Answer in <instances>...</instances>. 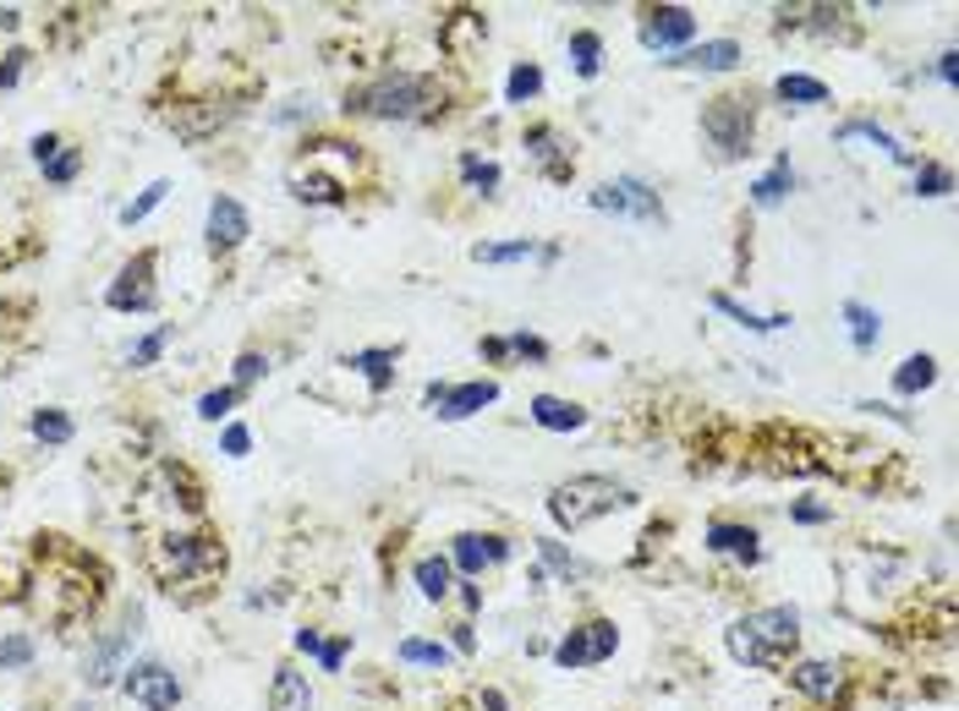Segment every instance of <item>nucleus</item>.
Returning <instances> with one entry per match:
<instances>
[{"mask_svg": "<svg viewBox=\"0 0 959 711\" xmlns=\"http://www.w3.org/2000/svg\"><path fill=\"white\" fill-rule=\"evenodd\" d=\"M796 640H800V613L796 607H763V613H746V618L729 624V635H724L729 657L746 662V668H774Z\"/></svg>", "mask_w": 959, "mask_h": 711, "instance_id": "1", "label": "nucleus"}, {"mask_svg": "<svg viewBox=\"0 0 959 711\" xmlns=\"http://www.w3.org/2000/svg\"><path fill=\"white\" fill-rule=\"evenodd\" d=\"M439 99V83L434 77H417V72H384L379 83H367L345 110L356 116H373V121H417L428 116Z\"/></svg>", "mask_w": 959, "mask_h": 711, "instance_id": "2", "label": "nucleus"}, {"mask_svg": "<svg viewBox=\"0 0 959 711\" xmlns=\"http://www.w3.org/2000/svg\"><path fill=\"white\" fill-rule=\"evenodd\" d=\"M620 504H631V487L615 482V476H571V482H560V487L548 493V515H554V526H565V531H582L587 520L615 515Z\"/></svg>", "mask_w": 959, "mask_h": 711, "instance_id": "3", "label": "nucleus"}, {"mask_svg": "<svg viewBox=\"0 0 959 711\" xmlns=\"http://www.w3.org/2000/svg\"><path fill=\"white\" fill-rule=\"evenodd\" d=\"M203 569H225V548H214V537H164L154 548V574L164 585L192 580Z\"/></svg>", "mask_w": 959, "mask_h": 711, "instance_id": "4", "label": "nucleus"}, {"mask_svg": "<svg viewBox=\"0 0 959 711\" xmlns=\"http://www.w3.org/2000/svg\"><path fill=\"white\" fill-rule=\"evenodd\" d=\"M702 132L718 142V153H746L752 148V99H735V94H724V99H713L707 105V116H702Z\"/></svg>", "mask_w": 959, "mask_h": 711, "instance_id": "5", "label": "nucleus"}, {"mask_svg": "<svg viewBox=\"0 0 959 711\" xmlns=\"http://www.w3.org/2000/svg\"><path fill=\"white\" fill-rule=\"evenodd\" d=\"M593 208H604V214H631V219H663L658 192H652L647 181H637V175H620V181L598 186V192H593Z\"/></svg>", "mask_w": 959, "mask_h": 711, "instance_id": "6", "label": "nucleus"}, {"mask_svg": "<svg viewBox=\"0 0 959 711\" xmlns=\"http://www.w3.org/2000/svg\"><path fill=\"white\" fill-rule=\"evenodd\" d=\"M620 646V635H615V624H582V629H571L560 646H554V662L560 668H587V662H604L609 651Z\"/></svg>", "mask_w": 959, "mask_h": 711, "instance_id": "7", "label": "nucleus"}, {"mask_svg": "<svg viewBox=\"0 0 959 711\" xmlns=\"http://www.w3.org/2000/svg\"><path fill=\"white\" fill-rule=\"evenodd\" d=\"M149 274H154V252H138V258L121 269V280L105 290V301H110L116 312H149V306H154V284H149Z\"/></svg>", "mask_w": 959, "mask_h": 711, "instance_id": "8", "label": "nucleus"}, {"mask_svg": "<svg viewBox=\"0 0 959 711\" xmlns=\"http://www.w3.org/2000/svg\"><path fill=\"white\" fill-rule=\"evenodd\" d=\"M127 696H132L143 711H175V701H181V685H175V674H170V668H160V662H143V668H132V674H127Z\"/></svg>", "mask_w": 959, "mask_h": 711, "instance_id": "9", "label": "nucleus"}, {"mask_svg": "<svg viewBox=\"0 0 959 711\" xmlns=\"http://www.w3.org/2000/svg\"><path fill=\"white\" fill-rule=\"evenodd\" d=\"M499 400V384H461V389H428V406H434V417H445V422H461V417H478L482 406H493Z\"/></svg>", "mask_w": 959, "mask_h": 711, "instance_id": "10", "label": "nucleus"}, {"mask_svg": "<svg viewBox=\"0 0 959 711\" xmlns=\"http://www.w3.org/2000/svg\"><path fill=\"white\" fill-rule=\"evenodd\" d=\"M691 33H696V17H691L685 6H658V11H647V22H641V44H652V50L685 44Z\"/></svg>", "mask_w": 959, "mask_h": 711, "instance_id": "11", "label": "nucleus"}, {"mask_svg": "<svg viewBox=\"0 0 959 711\" xmlns=\"http://www.w3.org/2000/svg\"><path fill=\"white\" fill-rule=\"evenodd\" d=\"M209 241L225 247V252L247 241V208H242L236 197H214V203H209Z\"/></svg>", "mask_w": 959, "mask_h": 711, "instance_id": "12", "label": "nucleus"}, {"mask_svg": "<svg viewBox=\"0 0 959 711\" xmlns=\"http://www.w3.org/2000/svg\"><path fill=\"white\" fill-rule=\"evenodd\" d=\"M707 548L724 553V559H740V564H757V559H763L757 531H752V526H729V520H713V526H707Z\"/></svg>", "mask_w": 959, "mask_h": 711, "instance_id": "13", "label": "nucleus"}, {"mask_svg": "<svg viewBox=\"0 0 959 711\" xmlns=\"http://www.w3.org/2000/svg\"><path fill=\"white\" fill-rule=\"evenodd\" d=\"M735 61H740V44L735 39H713V44L680 50V61H669V66H685V72H729Z\"/></svg>", "mask_w": 959, "mask_h": 711, "instance_id": "14", "label": "nucleus"}, {"mask_svg": "<svg viewBox=\"0 0 959 711\" xmlns=\"http://www.w3.org/2000/svg\"><path fill=\"white\" fill-rule=\"evenodd\" d=\"M132 635H138V629H132V618H127V624H121V629H116V635H110V640H105V646L88 657V685H110V679H116V668H121V657H127Z\"/></svg>", "mask_w": 959, "mask_h": 711, "instance_id": "15", "label": "nucleus"}, {"mask_svg": "<svg viewBox=\"0 0 959 711\" xmlns=\"http://www.w3.org/2000/svg\"><path fill=\"white\" fill-rule=\"evenodd\" d=\"M790 685H796L800 696H811V701H833L839 668H833V662H796V668H790Z\"/></svg>", "mask_w": 959, "mask_h": 711, "instance_id": "16", "label": "nucleus"}, {"mask_svg": "<svg viewBox=\"0 0 959 711\" xmlns=\"http://www.w3.org/2000/svg\"><path fill=\"white\" fill-rule=\"evenodd\" d=\"M532 422L548 427V432H576V427L587 422V411H582V406H571V400L537 395V400H532Z\"/></svg>", "mask_w": 959, "mask_h": 711, "instance_id": "17", "label": "nucleus"}, {"mask_svg": "<svg viewBox=\"0 0 959 711\" xmlns=\"http://www.w3.org/2000/svg\"><path fill=\"white\" fill-rule=\"evenodd\" d=\"M269 711H313V690L297 668H280L275 674V690H269Z\"/></svg>", "mask_w": 959, "mask_h": 711, "instance_id": "18", "label": "nucleus"}, {"mask_svg": "<svg viewBox=\"0 0 959 711\" xmlns=\"http://www.w3.org/2000/svg\"><path fill=\"white\" fill-rule=\"evenodd\" d=\"M510 548L499 542V537H461L456 542V564L467 569V574H478V569H488V564H499Z\"/></svg>", "mask_w": 959, "mask_h": 711, "instance_id": "19", "label": "nucleus"}, {"mask_svg": "<svg viewBox=\"0 0 959 711\" xmlns=\"http://www.w3.org/2000/svg\"><path fill=\"white\" fill-rule=\"evenodd\" d=\"M839 138H844V142L866 138V142H872V148H883V153H888L894 164H910V148H905V142H899V138H888L883 127H872V121H850V127H839Z\"/></svg>", "mask_w": 959, "mask_h": 711, "instance_id": "20", "label": "nucleus"}, {"mask_svg": "<svg viewBox=\"0 0 959 711\" xmlns=\"http://www.w3.org/2000/svg\"><path fill=\"white\" fill-rule=\"evenodd\" d=\"M790 186H796V170H790V159H779V164H774V170H768V175L752 186V203H757V208H774V203H785V192H790Z\"/></svg>", "mask_w": 959, "mask_h": 711, "instance_id": "21", "label": "nucleus"}, {"mask_svg": "<svg viewBox=\"0 0 959 711\" xmlns=\"http://www.w3.org/2000/svg\"><path fill=\"white\" fill-rule=\"evenodd\" d=\"M774 94H779L785 105H822V99H828V83L790 72V77H779V83H774Z\"/></svg>", "mask_w": 959, "mask_h": 711, "instance_id": "22", "label": "nucleus"}, {"mask_svg": "<svg viewBox=\"0 0 959 711\" xmlns=\"http://www.w3.org/2000/svg\"><path fill=\"white\" fill-rule=\"evenodd\" d=\"M844 317H850V340H855V351H872V345H877V334H883L877 312H872V306H861V301H844Z\"/></svg>", "mask_w": 959, "mask_h": 711, "instance_id": "23", "label": "nucleus"}, {"mask_svg": "<svg viewBox=\"0 0 959 711\" xmlns=\"http://www.w3.org/2000/svg\"><path fill=\"white\" fill-rule=\"evenodd\" d=\"M713 306H718V312H729L735 323H746V328H757V334H774V328H790V317H785V312H779V317H757V312H746V306H740L735 295H713Z\"/></svg>", "mask_w": 959, "mask_h": 711, "instance_id": "24", "label": "nucleus"}, {"mask_svg": "<svg viewBox=\"0 0 959 711\" xmlns=\"http://www.w3.org/2000/svg\"><path fill=\"white\" fill-rule=\"evenodd\" d=\"M933 378H938V362H933V356H910V362L894 373V389H899V395H916V389H927Z\"/></svg>", "mask_w": 959, "mask_h": 711, "instance_id": "25", "label": "nucleus"}, {"mask_svg": "<svg viewBox=\"0 0 959 711\" xmlns=\"http://www.w3.org/2000/svg\"><path fill=\"white\" fill-rule=\"evenodd\" d=\"M537 88H543V72H537V66H515V72H510V83H504L510 105H526V99H537Z\"/></svg>", "mask_w": 959, "mask_h": 711, "instance_id": "26", "label": "nucleus"}, {"mask_svg": "<svg viewBox=\"0 0 959 711\" xmlns=\"http://www.w3.org/2000/svg\"><path fill=\"white\" fill-rule=\"evenodd\" d=\"M401 662H423V668H445L450 651L439 640H401Z\"/></svg>", "mask_w": 959, "mask_h": 711, "instance_id": "27", "label": "nucleus"}, {"mask_svg": "<svg viewBox=\"0 0 959 711\" xmlns=\"http://www.w3.org/2000/svg\"><path fill=\"white\" fill-rule=\"evenodd\" d=\"M417 585H423V596L439 602V596L450 591V564H445V559H423V564H417Z\"/></svg>", "mask_w": 959, "mask_h": 711, "instance_id": "28", "label": "nucleus"}, {"mask_svg": "<svg viewBox=\"0 0 959 711\" xmlns=\"http://www.w3.org/2000/svg\"><path fill=\"white\" fill-rule=\"evenodd\" d=\"M164 192H170V181H154V186H149V192H143L138 203H127V208H121V225H138V219H149V214H154V208L164 203Z\"/></svg>", "mask_w": 959, "mask_h": 711, "instance_id": "29", "label": "nucleus"}, {"mask_svg": "<svg viewBox=\"0 0 959 711\" xmlns=\"http://www.w3.org/2000/svg\"><path fill=\"white\" fill-rule=\"evenodd\" d=\"M390 362H395L390 351H362V356H351V367H362L373 389H384V384H390Z\"/></svg>", "mask_w": 959, "mask_h": 711, "instance_id": "30", "label": "nucleus"}, {"mask_svg": "<svg viewBox=\"0 0 959 711\" xmlns=\"http://www.w3.org/2000/svg\"><path fill=\"white\" fill-rule=\"evenodd\" d=\"M949 186H955V175H949L944 164H921V170H916V192H921V197H944Z\"/></svg>", "mask_w": 959, "mask_h": 711, "instance_id": "31", "label": "nucleus"}, {"mask_svg": "<svg viewBox=\"0 0 959 711\" xmlns=\"http://www.w3.org/2000/svg\"><path fill=\"white\" fill-rule=\"evenodd\" d=\"M461 175H467L472 186H482V192H493V186H499V164H493V159H478V153H467V159H461Z\"/></svg>", "mask_w": 959, "mask_h": 711, "instance_id": "32", "label": "nucleus"}, {"mask_svg": "<svg viewBox=\"0 0 959 711\" xmlns=\"http://www.w3.org/2000/svg\"><path fill=\"white\" fill-rule=\"evenodd\" d=\"M33 438H44V443H66V438H72V422H66L61 411H39V417H33Z\"/></svg>", "mask_w": 959, "mask_h": 711, "instance_id": "33", "label": "nucleus"}, {"mask_svg": "<svg viewBox=\"0 0 959 711\" xmlns=\"http://www.w3.org/2000/svg\"><path fill=\"white\" fill-rule=\"evenodd\" d=\"M571 55H576V72L593 77V72H598V33H576V39H571Z\"/></svg>", "mask_w": 959, "mask_h": 711, "instance_id": "34", "label": "nucleus"}, {"mask_svg": "<svg viewBox=\"0 0 959 711\" xmlns=\"http://www.w3.org/2000/svg\"><path fill=\"white\" fill-rule=\"evenodd\" d=\"M532 252H537L532 241H510V247H478L472 258L478 263H515V258H532Z\"/></svg>", "mask_w": 959, "mask_h": 711, "instance_id": "35", "label": "nucleus"}, {"mask_svg": "<svg viewBox=\"0 0 959 711\" xmlns=\"http://www.w3.org/2000/svg\"><path fill=\"white\" fill-rule=\"evenodd\" d=\"M231 406H236V389H214V395H203V400H198V417H203V422H220Z\"/></svg>", "mask_w": 959, "mask_h": 711, "instance_id": "36", "label": "nucleus"}, {"mask_svg": "<svg viewBox=\"0 0 959 711\" xmlns=\"http://www.w3.org/2000/svg\"><path fill=\"white\" fill-rule=\"evenodd\" d=\"M77 159H83V153L66 148V153H55V159L44 164V175H50V181H72V175H77Z\"/></svg>", "mask_w": 959, "mask_h": 711, "instance_id": "37", "label": "nucleus"}, {"mask_svg": "<svg viewBox=\"0 0 959 711\" xmlns=\"http://www.w3.org/2000/svg\"><path fill=\"white\" fill-rule=\"evenodd\" d=\"M33 657V646H28V635H11L6 646H0V668H22Z\"/></svg>", "mask_w": 959, "mask_h": 711, "instance_id": "38", "label": "nucleus"}, {"mask_svg": "<svg viewBox=\"0 0 959 711\" xmlns=\"http://www.w3.org/2000/svg\"><path fill=\"white\" fill-rule=\"evenodd\" d=\"M264 367H269V362H264L258 351H247V356L236 362V384H258V378H264Z\"/></svg>", "mask_w": 959, "mask_h": 711, "instance_id": "39", "label": "nucleus"}, {"mask_svg": "<svg viewBox=\"0 0 959 711\" xmlns=\"http://www.w3.org/2000/svg\"><path fill=\"white\" fill-rule=\"evenodd\" d=\"M543 553H548V564L560 569V574H587V564H576V559H571L560 542H543Z\"/></svg>", "mask_w": 959, "mask_h": 711, "instance_id": "40", "label": "nucleus"}, {"mask_svg": "<svg viewBox=\"0 0 959 711\" xmlns=\"http://www.w3.org/2000/svg\"><path fill=\"white\" fill-rule=\"evenodd\" d=\"M164 340H170V334H149V340H143V345H138V351H132V367H149V362H154V356H160L164 351Z\"/></svg>", "mask_w": 959, "mask_h": 711, "instance_id": "41", "label": "nucleus"}, {"mask_svg": "<svg viewBox=\"0 0 959 711\" xmlns=\"http://www.w3.org/2000/svg\"><path fill=\"white\" fill-rule=\"evenodd\" d=\"M247 443H253L247 427H231V432H225V454H247Z\"/></svg>", "mask_w": 959, "mask_h": 711, "instance_id": "42", "label": "nucleus"}, {"mask_svg": "<svg viewBox=\"0 0 959 711\" xmlns=\"http://www.w3.org/2000/svg\"><path fill=\"white\" fill-rule=\"evenodd\" d=\"M22 77V55H6V66H0V88H11Z\"/></svg>", "mask_w": 959, "mask_h": 711, "instance_id": "43", "label": "nucleus"}, {"mask_svg": "<svg viewBox=\"0 0 959 711\" xmlns=\"http://www.w3.org/2000/svg\"><path fill=\"white\" fill-rule=\"evenodd\" d=\"M938 77H944V83H955V77H959V55H955V50L938 61Z\"/></svg>", "mask_w": 959, "mask_h": 711, "instance_id": "44", "label": "nucleus"}, {"mask_svg": "<svg viewBox=\"0 0 959 711\" xmlns=\"http://www.w3.org/2000/svg\"><path fill=\"white\" fill-rule=\"evenodd\" d=\"M319 657H323V668H340V657H345V646H340V640H329V646H323Z\"/></svg>", "mask_w": 959, "mask_h": 711, "instance_id": "45", "label": "nucleus"}, {"mask_svg": "<svg viewBox=\"0 0 959 711\" xmlns=\"http://www.w3.org/2000/svg\"><path fill=\"white\" fill-rule=\"evenodd\" d=\"M822 515H828V509H817V504H796V520H806V526L822 520Z\"/></svg>", "mask_w": 959, "mask_h": 711, "instance_id": "46", "label": "nucleus"}, {"mask_svg": "<svg viewBox=\"0 0 959 711\" xmlns=\"http://www.w3.org/2000/svg\"><path fill=\"white\" fill-rule=\"evenodd\" d=\"M297 646H302V651H323V640L313 635V629H302V635H297Z\"/></svg>", "mask_w": 959, "mask_h": 711, "instance_id": "47", "label": "nucleus"}, {"mask_svg": "<svg viewBox=\"0 0 959 711\" xmlns=\"http://www.w3.org/2000/svg\"><path fill=\"white\" fill-rule=\"evenodd\" d=\"M482 711H504V701H499V696L488 690V696H482Z\"/></svg>", "mask_w": 959, "mask_h": 711, "instance_id": "48", "label": "nucleus"}]
</instances>
